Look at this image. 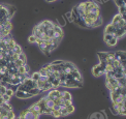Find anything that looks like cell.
I'll list each match as a JSON object with an SVG mask.
<instances>
[{
	"label": "cell",
	"mask_w": 126,
	"mask_h": 119,
	"mask_svg": "<svg viewBox=\"0 0 126 119\" xmlns=\"http://www.w3.org/2000/svg\"><path fill=\"white\" fill-rule=\"evenodd\" d=\"M39 113L38 112H32L29 110H25L21 112L20 117H22L23 119H37L39 118Z\"/></svg>",
	"instance_id": "cell-1"
},
{
	"label": "cell",
	"mask_w": 126,
	"mask_h": 119,
	"mask_svg": "<svg viewBox=\"0 0 126 119\" xmlns=\"http://www.w3.org/2000/svg\"><path fill=\"white\" fill-rule=\"evenodd\" d=\"M92 74L95 76V77H99V76H101V75H104L106 74V70L102 69L100 66H99V64L95 65L92 68Z\"/></svg>",
	"instance_id": "cell-2"
},
{
	"label": "cell",
	"mask_w": 126,
	"mask_h": 119,
	"mask_svg": "<svg viewBox=\"0 0 126 119\" xmlns=\"http://www.w3.org/2000/svg\"><path fill=\"white\" fill-rule=\"evenodd\" d=\"M117 30V27L116 26H114L113 24H109L106 29H104V34H115Z\"/></svg>",
	"instance_id": "cell-3"
},
{
	"label": "cell",
	"mask_w": 126,
	"mask_h": 119,
	"mask_svg": "<svg viewBox=\"0 0 126 119\" xmlns=\"http://www.w3.org/2000/svg\"><path fill=\"white\" fill-rule=\"evenodd\" d=\"M97 56H98V58L99 60L101 61H110L111 59L109 58V55H108V52H97Z\"/></svg>",
	"instance_id": "cell-4"
},
{
	"label": "cell",
	"mask_w": 126,
	"mask_h": 119,
	"mask_svg": "<svg viewBox=\"0 0 126 119\" xmlns=\"http://www.w3.org/2000/svg\"><path fill=\"white\" fill-rule=\"evenodd\" d=\"M124 35H125V28H117L116 32H115V34H114L115 37H117L118 39L123 37Z\"/></svg>",
	"instance_id": "cell-5"
},
{
	"label": "cell",
	"mask_w": 126,
	"mask_h": 119,
	"mask_svg": "<svg viewBox=\"0 0 126 119\" xmlns=\"http://www.w3.org/2000/svg\"><path fill=\"white\" fill-rule=\"evenodd\" d=\"M60 97L62 100H66V101H71V94L68 91H60Z\"/></svg>",
	"instance_id": "cell-6"
},
{
	"label": "cell",
	"mask_w": 126,
	"mask_h": 119,
	"mask_svg": "<svg viewBox=\"0 0 126 119\" xmlns=\"http://www.w3.org/2000/svg\"><path fill=\"white\" fill-rule=\"evenodd\" d=\"M41 91L38 89V88H32V89H30L29 91H28V93L31 95V97L32 96H34V95H37V94H39Z\"/></svg>",
	"instance_id": "cell-7"
},
{
	"label": "cell",
	"mask_w": 126,
	"mask_h": 119,
	"mask_svg": "<svg viewBox=\"0 0 126 119\" xmlns=\"http://www.w3.org/2000/svg\"><path fill=\"white\" fill-rule=\"evenodd\" d=\"M12 50H13L14 53H17V54H21V53L23 52L22 48H21V46H20V45H18V44H16V46L14 47V48H13Z\"/></svg>",
	"instance_id": "cell-8"
},
{
	"label": "cell",
	"mask_w": 126,
	"mask_h": 119,
	"mask_svg": "<svg viewBox=\"0 0 126 119\" xmlns=\"http://www.w3.org/2000/svg\"><path fill=\"white\" fill-rule=\"evenodd\" d=\"M52 89H54V87H53V85H52V83H50V82L45 83V87H44V90L43 91H50Z\"/></svg>",
	"instance_id": "cell-9"
},
{
	"label": "cell",
	"mask_w": 126,
	"mask_h": 119,
	"mask_svg": "<svg viewBox=\"0 0 126 119\" xmlns=\"http://www.w3.org/2000/svg\"><path fill=\"white\" fill-rule=\"evenodd\" d=\"M54 101H50V100H46L45 102V107L46 108H49V109H53L54 107Z\"/></svg>",
	"instance_id": "cell-10"
},
{
	"label": "cell",
	"mask_w": 126,
	"mask_h": 119,
	"mask_svg": "<svg viewBox=\"0 0 126 119\" xmlns=\"http://www.w3.org/2000/svg\"><path fill=\"white\" fill-rule=\"evenodd\" d=\"M101 25H102V19L100 17H98L93 22V27H99V26H101Z\"/></svg>",
	"instance_id": "cell-11"
},
{
	"label": "cell",
	"mask_w": 126,
	"mask_h": 119,
	"mask_svg": "<svg viewBox=\"0 0 126 119\" xmlns=\"http://www.w3.org/2000/svg\"><path fill=\"white\" fill-rule=\"evenodd\" d=\"M53 30H54V32H57V33H59V34L63 35V30L61 29V27H60L59 25L55 24V25H54V28H53Z\"/></svg>",
	"instance_id": "cell-12"
},
{
	"label": "cell",
	"mask_w": 126,
	"mask_h": 119,
	"mask_svg": "<svg viewBox=\"0 0 126 119\" xmlns=\"http://www.w3.org/2000/svg\"><path fill=\"white\" fill-rule=\"evenodd\" d=\"M25 64H27V63H25V62H23L22 60H19V59H17V60H15V61H14V65H15L16 67L24 66Z\"/></svg>",
	"instance_id": "cell-13"
},
{
	"label": "cell",
	"mask_w": 126,
	"mask_h": 119,
	"mask_svg": "<svg viewBox=\"0 0 126 119\" xmlns=\"http://www.w3.org/2000/svg\"><path fill=\"white\" fill-rule=\"evenodd\" d=\"M117 41H118V38L117 37H115V36H114V37L113 38H111V39H110L109 41H108V45L109 46H111V47H113V46H116L117 45Z\"/></svg>",
	"instance_id": "cell-14"
},
{
	"label": "cell",
	"mask_w": 126,
	"mask_h": 119,
	"mask_svg": "<svg viewBox=\"0 0 126 119\" xmlns=\"http://www.w3.org/2000/svg\"><path fill=\"white\" fill-rule=\"evenodd\" d=\"M125 79L126 78H119V79H117V81H118V85L120 86V87H125Z\"/></svg>",
	"instance_id": "cell-15"
},
{
	"label": "cell",
	"mask_w": 126,
	"mask_h": 119,
	"mask_svg": "<svg viewBox=\"0 0 126 119\" xmlns=\"http://www.w3.org/2000/svg\"><path fill=\"white\" fill-rule=\"evenodd\" d=\"M1 106L3 107V109H4V110H6V111H8V112L13 110V107H12V106H10V105H9V103H8V102H3V103H2V105H1Z\"/></svg>",
	"instance_id": "cell-16"
},
{
	"label": "cell",
	"mask_w": 126,
	"mask_h": 119,
	"mask_svg": "<svg viewBox=\"0 0 126 119\" xmlns=\"http://www.w3.org/2000/svg\"><path fill=\"white\" fill-rule=\"evenodd\" d=\"M118 115H121V116L125 115V105L119 107V109H118Z\"/></svg>",
	"instance_id": "cell-17"
},
{
	"label": "cell",
	"mask_w": 126,
	"mask_h": 119,
	"mask_svg": "<svg viewBox=\"0 0 126 119\" xmlns=\"http://www.w3.org/2000/svg\"><path fill=\"white\" fill-rule=\"evenodd\" d=\"M53 117L55 118H60L61 117V114H60V111H56V110H52V114H51Z\"/></svg>",
	"instance_id": "cell-18"
},
{
	"label": "cell",
	"mask_w": 126,
	"mask_h": 119,
	"mask_svg": "<svg viewBox=\"0 0 126 119\" xmlns=\"http://www.w3.org/2000/svg\"><path fill=\"white\" fill-rule=\"evenodd\" d=\"M65 108H66V111L68 113V115L71 114V113H73V111H75V107H73V105H69V106H67Z\"/></svg>",
	"instance_id": "cell-19"
},
{
	"label": "cell",
	"mask_w": 126,
	"mask_h": 119,
	"mask_svg": "<svg viewBox=\"0 0 126 119\" xmlns=\"http://www.w3.org/2000/svg\"><path fill=\"white\" fill-rule=\"evenodd\" d=\"M18 72H19L20 75H25V74H27V72H26L25 65H24V66H20V67H18Z\"/></svg>",
	"instance_id": "cell-20"
},
{
	"label": "cell",
	"mask_w": 126,
	"mask_h": 119,
	"mask_svg": "<svg viewBox=\"0 0 126 119\" xmlns=\"http://www.w3.org/2000/svg\"><path fill=\"white\" fill-rule=\"evenodd\" d=\"M115 4H116L118 7L122 6V5H126L125 4V0H115Z\"/></svg>",
	"instance_id": "cell-21"
},
{
	"label": "cell",
	"mask_w": 126,
	"mask_h": 119,
	"mask_svg": "<svg viewBox=\"0 0 126 119\" xmlns=\"http://www.w3.org/2000/svg\"><path fill=\"white\" fill-rule=\"evenodd\" d=\"M18 59H19V60H22L23 62H25V63H27V61H26V55L24 54V52H22L21 54H19Z\"/></svg>",
	"instance_id": "cell-22"
},
{
	"label": "cell",
	"mask_w": 126,
	"mask_h": 119,
	"mask_svg": "<svg viewBox=\"0 0 126 119\" xmlns=\"http://www.w3.org/2000/svg\"><path fill=\"white\" fill-rule=\"evenodd\" d=\"M113 37H114V34H104V37H103L104 43H108V41Z\"/></svg>",
	"instance_id": "cell-23"
},
{
	"label": "cell",
	"mask_w": 126,
	"mask_h": 119,
	"mask_svg": "<svg viewBox=\"0 0 126 119\" xmlns=\"http://www.w3.org/2000/svg\"><path fill=\"white\" fill-rule=\"evenodd\" d=\"M31 79H32L33 81H38L39 80V74H38V71H36V72H34V74L30 77Z\"/></svg>",
	"instance_id": "cell-24"
},
{
	"label": "cell",
	"mask_w": 126,
	"mask_h": 119,
	"mask_svg": "<svg viewBox=\"0 0 126 119\" xmlns=\"http://www.w3.org/2000/svg\"><path fill=\"white\" fill-rule=\"evenodd\" d=\"M28 41H29V44H35L36 43V37L32 34V35H30L29 37H28Z\"/></svg>",
	"instance_id": "cell-25"
},
{
	"label": "cell",
	"mask_w": 126,
	"mask_h": 119,
	"mask_svg": "<svg viewBox=\"0 0 126 119\" xmlns=\"http://www.w3.org/2000/svg\"><path fill=\"white\" fill-rule=\"evenodd\" d=\"M60 114H61V117L67 116L68 113H67V111H66V108H61V109H60Z\"/></svg>",
	"instance_id": "cell-26"
},
{
	"label": "cell",
	"mask_w": 126,
	"mask_h": 119,
	"mask_svg": "<svg viewBox=\"0 0 126 119\" xmlns=\"http://www.w3.org/2000/svg\"><path fill=\"white\" fill-rule=\"evenodd\" d=\"M38 81L47 83V82H49V78H48V76H39V80Z\"/></svg>",
	"instance_id": "cell-27"
},
{
	"label": "cell",
	"mask_w": 126,
	"mask_h": 119,
	"mask_svg": "<svg viewBox=\"0 0 126 119\" xmlns=\"http://www.w3.org/2000/svg\"><path fill=\"white\" fill-rule=\"evenodd\" d=\"M44 87H45V83L44 82H40V81H37V88H38L40 91L44 90Z\"/></svg>",
	"instance_id": "cell-28"
},
{
	"label": "cell",
	"mask_w": 126,
	"mask_h": 119,
	"mask_svg": "<svg viewBox=\"0 0 126 119\" xmlns=\"http://www.w3.org/2000/svg\"><path fill=\"white\" fill-rule=\"evenodd\" d=\"M7 118L8 119H15L16 118V115H15V112L12 110V111H9L7 113Z\"/></svg>",
	"instance_id": "cell-29"
},
{
	"label": "cell",
	"mask_w": 126,
	"mask_h": 119,
	"mask_svg": "<svg viewBox=\"0 0 126 119\" xmlns=\"http://www.w3.org/2000/svg\"><path fill=\"white\" fill-rule=\"evenodd\" d=\"M63 62H64L63 60H54L51 64H52V65H61V64L63 63Z\"/></svg>",
	"instance_id": "cell-30"
},
{
	"label": "cell",
	"mask_w": 126,
	"mask_h": 119,
	"mask_svg": "<svg viewBox=\"0 0 126 119\" xmlns=\"http://www.w3.org/2000/svg\"><path fill=\"white\" fill-rule=\"evenodd\" d=\"M94 116L96 117V119H106L102 113H96V114H94Z\"/></svg>",
	"instance_id": "cell-31"
},
{
	"label": "cell",
	"mask_w": 126,
	"mask_h": 119,
	"mask_svg": "<svg viewBox=\"0 0 126 119\" xmlns=\"http://www.w3.org/2000/svg\"><path fill=\"white\" fill-rule=\"evenodd\" d=\"M4 94H7L8 96H10V97H12V96L15 94V92H14L12 89H6V92H5Z\"/></svg>",
	"instance_id": "cell-32"
},
{
	"label": "cell",
	"mask_w": 126,
	"mask_h": 119,
	"mask_svg": "<svg viewBox=\"0 0 126 119\" xmlns=\"http://www.w3.org/2000/svg\"><path fill=\"white\" fill-rule=\"evenodd\" d=\"M2 98H3L4 102H8L9 100H10V96H8L7 94H3V95H2Z\"/></svg>",
	"instance_id": "cell-33"
},
{
	"label": "cell",
	"mask_w": 126,
	"mask_h": 119,
	"mask_svg": "<svg viewBox=\"0 0 126 119\" xmlns=\"http://www.w3.org/2000/svg\"><path fill=\"white\" fill-rule=\"evenodd\" d=\"M0 92H1V94L3 95L4 93L6 92V87H5V86H3V85H1V86H0Z\"/></svg>",
	"instance_id": "cell-34"
},
{
	"label": "cell",
	"mask_w": 126,
	"mask_h": 119,
	"mask_svg": "<svg viewBox=\"0 0 126 119\" xmlns=\"http://www.w3.org/2000/svg\"><path fill=\"white\" fill-rule=\"evenodd\" d=\"M4 102V101H3V98H2V96L1 97H0V106H1L2 105V103Z\"/></svg>",
	"instance_id": "cell-35"
},
{
	"label": "cell",
	"mask_w": 126,
	"mask_h": 119,
	"mask_svg": "<svg viewBox=\"0 0 126 119\" xmlns=\"http://www.w3.org/2000/svg\"><path fill=\"white\" fill-rule=\"evenodd\" d=\"M3 110H4V109H3V107H2V106H0V113H1Z\"/></svg>",
	"instance_id": "cell-36"
},
{
	"label": "cell",
	"mask_w": 126,
	"mask_h": 119,
	"mask_svg": "<svg viewBox=\"0 0 126 119\" xmlns=\"http://www.w3.org/2000/svg\"><path fill=\"white\" fill-rule=\"evenodd\" d=\"M0 119H8L7 116H3V117H0Z\"/></svg>",
	"instance_id": "cell-37"
},
{
	"label": "cell",
	"mask_w": 126,
	"mask_h": 119,
	"mask_svg": "<svg viewBox=\"0 0 126 119\" xmlns=\"http://www.w3.org/2000/svg\"><path fill=\"white\" fill-rule=\"evenodd\" d=\"M47 2H53L52 0H47Z\"/></svg>",
	"instance_id": "cell-38"
},
{
	"label": "cell",
	"mask_w": 126,
	"mask_h": 119,
	"mask_svg": "<svg viewBox=\"0 0 126 119\" xmlns=\"http://www.w3.org/2000/svg\"><path fill=\"white\" fill-rule=\"evenodd\" d=\"M2 96V94H1V92H0V97H1Z\"/></svg>",
	"instance_id": "cell-39"
},
{
	"label": "cell",
	"mask_w": 126,
	"mask_h": 119,
	"mask_svg": "<svg viewBox=\"0 0 126 119\" xmlns=\"http://www.w3.org/2000/svg\"><path fill=\"white\" fill-rule=\"evenodd\" d=\"M1 7H2V5H1V4H0V8H1Z\"/></svg>",
	"instance_id": "cell-40"
},
{
	"label": "cell",
	"mask_w": 126,
	"mask_h": 119,
	"mask_svg": "<svg viewBox=\"0 0 126 119\" xmlns=\"http://www.w3.org/2000/svg\"><path fill=\"white\" fill-rule=\"evenodd\" d=\"M52 1H53V2H55V1H56V0H52Z\"/></svg>",
	"instance_id": "cell-41"
},
{
	"label": "cell",
	"mask_w": 126,
	"mask_h": 119,
	"mask_svg": "<svg viewBox=\"0 0 126 119\" xmlns=\"http://www.w3.org/2000/svg\"><path fill=\"white\" fill-rule=\"evenodd\" d=\"M103 1H109V0H103Z\"/></svg>",
	"instance_id": "cell-42"
},
{
	"label": "cell",
	"mask_w": 126,
	"mask_h": 119,
	"mask_svg": "<svg viewBox=\"0 0 126 119\" xmlns=\"http://www.w3.org/2000/svg\"><path fill=\"white\" fill-rule=\"evenodd\" d=\"M1 67H2V66H1V65H0V68H1Z\"/></svg>",
	"instance_id": "cell-43"
},
{
	"label": "cell",
	"mask_w": 126,
	"mask_h": 119,
	"mask_svg": "<svg viewBox=\"0 0 126 119\" xmlns=\"http://www.w3.org/2000/svg\"><path fill=\"white\" fill-rule=\"evenodd\" d=\"M37 119H39V118H37Z\"/></svg>",
	"instance_id": "cell-44"
}]
</instances>
